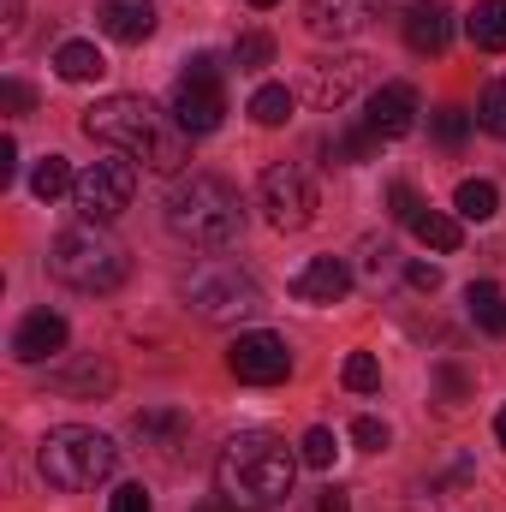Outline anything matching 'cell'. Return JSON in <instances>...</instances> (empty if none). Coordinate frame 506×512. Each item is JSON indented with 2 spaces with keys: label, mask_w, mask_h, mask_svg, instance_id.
Here are the masks:
<instances>
[{
  "label": "cell",
  "mask_w": 506,
  "mask_h": 512,
  "mask_svg": "<svg viewBox=\"0 0 506 512\" xmlns=\"http://www.w3.org/2000/svg\"><path fill=\"white\" fill-rule=\"evenodd\" d=\"M78 126H84V137L108 143L114 155H131L155 173H185V161H191V131L167 126L149 96H102L96 108H84Z\"/></svg>",
  "instance_id": "1"
},
{
  "label": "cell",
  "mask_w": 506,
  "mask_h": 512,
  "mask_svg": "<svg viewBox=\"0 0 506 512\" xmlns=\"http://www.w3.org/2000/svg\"><path fill=\"white\" fill-rule=\"evenodd\" d=\"M298 465H304V459H298L280 435L245 429V435H233V441L221 447V459H215V489H221L227 507H239V512H274L292 495Z\"/></svg>",
  "instance_id": "2"
},
{
  "label": "cell",
  "mask_w": 506,
  "mask_h": 512,
  "mask_svg": "<svg viewBox=\"0 0 506 512\" xmlns=\"http://www.w3.org/2000/svg\"><path fill=\"white\" fill-rule=\"evenodd\" d=\"M167 227L191 251H233L245 233V203L221 173H191L167 191Z\"/></svg>",
  "instance_id": "3"
},
{
  "label": "cell",
  "mask_w": 506,
  "mask_h": 512,
  "mask_svg": "<svg viewBox=\"0 0 506 512\" xmlns=\"http://www.w3.org/2000/svg\"><path fill=\"white\" fill-rule=\"evenodd\" d=\"M36 465H42L48 489H60V495H90L96 483H108V477H114V465H120V447H114L102 429L60 423V429H48V435H42V447H36Z\"/></svg>",
  "instance_id": "4"
},
{
  "label": "cell",
  "mask_w": 506,
  "mask_h": 512,
  "mask_svg": "<svg viewBox=\"0 0 506 512\" xmlns=\"http://www.w3.org/2000/svg\"><path fill=\"white\" fill-rule=\"evenodd\" d=\"M48 274L60 286H72V292H114V286H126L131 256L96 227H66L48 245Z\"/></svg>",
  "instance_id": "5"
},
{
  "label": "cell",
  "mask_w": 506,
  "mask_h": 512,
  "mask_svg": "<svg viewBox=\"0 0 506 512\" xmlns=\"http://www.w3.org/2000/svg\"><path fill=\"white\" fill-rule=\"evenodd\" d=\"M179 292H185L191 316H203V322H215V328L251 322L256 310H262V286H256L245 268H233V262H203V268H191Z\"/></svg>",
  "instance_id": "6"
},
{
  "label": "cell",
  "mask_w": 506,
  "mask_h": 512,
  "mask_svg": "<svg viewBox=\"0 0 506 512\" xmlns=\"http://www.w3.org/2000/svg\"><path fill=\"white\" fill-rule=\"evenodd\" d=\"M227 120V90H221V60L215 54H191L185 78L173 84V126H185L191 137H209Z\"/></svg>",
  "instance_id": "7"
},
{
  "label": "cell",
  "mask_w": 506,
  "mask_h": 512,
  "mask_svg": "<svg viewBox=\"0 0 506 512\" xmlns=\"http://www.w3.org/2000/svg\"><path fill=\"white\" fill-rule=\"evenodd\" d=\"M131 191H137V167L131 155H108V161H90L72 185V209L90 221V227H108L131 209Z\"/></svg>",
  "instance_id": "8"
},
{
  "label": "cell",
  "mask_w": 506,
  "mask_h": 512,
  "mask_svg": "<svg viewBox=\"0 0 506 512\" xmlns=\"http://www.w3.org/2000/svg\"><path fill=\"white\" fill-rule=\"evenodd\" d=\"M256 203H262L274 233H304L316 221V179L298 161H274L262 173V185H256Z\"/></svg>",
  "instance_id": "9"
},
{
  "label": "cell",
  "mask_w": 506,
  "mask_h": 512,
  "mask_svg": "<svg viewBox=\"0 0 506 512\" xmlns=\"http://www.w3.org/2000/svg\"><path fill=\"white\" fill-rule=\"evenodd\" d=\"M370 66H376V60H364V54H328V60H310V66H304V102L322 108V114L346 108V102L370 84Z\"/></svg>",
  "instance_id": "10"
},
{
  "label": "cell",
  "mask_w": 506,
  "mask_h": 512,
  "mask_svg": "<svg viewBox=\"0 0 506 512\" xmlns=\"http://www.w3.org/2000/svg\"><path fill=\"white\" fill-rule=\"evenodd\" d=\"M227 370H233L245 387H274V382H286V376H292V352H286V340H280V334L251 328V334H239V340H233Z\"/></svg>",
  "instance_id": "11"
},
{
  "label": "cell",
  "mask_w": 506,
  "mask_h": 512,
  "mask_svg": "<svg viewBox=\"0 0 506 512\" xmlns=\"http://www.w3.org/2000/svg\"><path fill=\"white\" fill-rule=\"evenodd\" d=\"M66 340H72L66 316H54V310H30V316L12 328V358H18V364H48V358L66 352Z\"/></svg>",
  "instance_id": "12"
},
{
  "label": "cell",
  "mask_w": 506,
  "mask_h": 512,
  "mask_svg": "<svg viewBox=\"0 0 506 512\" xmlns=\"http://www.w3.org/2000/svg\"><path fill=\"white\" fill-rule=\"evenodd\" d=\"M376 18V0H304V30L322 42H346Z\"/></svg>",
  "instance_id": "13"
},
{
  "label": "cell",
  "mask_w": 506,
  "mask_h": 512,
  "mask_svg": "<svg viewBox=\"0 0 506 512\" xmlns=\"http://www.w3.org/2000/svg\"><path fill=\"white\" fill-rule=\"evenodd\" d=\"M346 292H352L346 256H310V262L292 274V298H304V304H340Z\"/></svg>",
  "instance_id": "14"
},
{
  "label": "cell",
  "mask_w": 506,
  "mask_h": 512,
  "mask_svg": "<svg viewBox=\"0 0 506 512\" xmlns=\"http://www.w3.org/2000/svg\"><path fill=\"white\" fill-rule=\"evenodd\" d=\"M364 126L376 131L381 143L405 137V131L417 126V90H411V84H381L376 96H370V114H364Z\"/></svg>",
  "instance_id": "15"
},
{
  "label": "cell",
  "mask_w": 506,
  "mask_h": 512,
  "mask_svg": "<svg viewBox=\"0 0 506 512\" xmlns=\"http://www.w3.org/2000/svg\"><path fill=\"white\" fill-rule=\"evenodd\" d=\"M405 42H411L417 54H441V48L453 42V12H447V0H417V6H405Z\"/></svg>",
  "instance_id": "16"
},
{
  "label": "cell",
  "mask_w": 506,
  "mask_h": 512,
  "mask_svg": "<svg viewBox=\"0 0 506 512\" xmlns=\"http://www.w3.org/2000/svg\"><path fill=\"white\" fill-rule=\"evenodd\" d=\"M102 30L114 36V42H126V48H137V42H149L155 36V0H102Z\"/></svg>",
  "instance_id": "17"
},
{
  "label": "cell",
  "mask_w": 506,
  "mask_h": 512,
  "mask_svg": "<svg viewBox=\"0 0 506 512\" xmlns=\"http://www.w3.org/2000/svg\"><path fill=\"white\" fill-rule=\"evenodd\" d=\"M131 435H137L143 447H155V453H179L185 435H191V417H185V411H137V417H131Z\"/></svg>",
  "instance_id": "18"
},
{
  "label": "cell",
  "mask_w": 506,
  "mask_h": 512,
  "mask_svg": "<svg viewBox=\"0 0 506 512\" xmlns=\"http://www.w3.org/2000/svg\"><path fill=\"white\" fill-rule=\"evenodd\" d=\"M54 72H60L66 84H96V78L108 72V60H102V48H96V42L72 36V42H60V48H54Z\"/></svg>",
  "instance_id": "19"
},
{
  "label": "cell",
  "mask_w": 506,
  "mask_h": 512,
  "mask_svg": "<svg viewBox=\"0 0 506 512\" xmlns=\"http://www.w3.org/2000/svg\"><path fill=\"white\" fill-rule=\"evenodd\" d=\"M465 36L483 54H506V0H477L465 12Z\"/></svg>",
  "instance_id": "20"
},
{
  "label": "cell",
  "mask_w": 506,
  "mask_h": 512,
  "mask_svg": "<svg viewBox=\"0 0 506 512\" xmlns=\"http://www.w3.org/2000/svg\"><path fill=\"white\" fill-rule=\"evenodd\" d=\"M114 364H102V358H84V364H72V370H60L54 387L66 393V399H96V393H114Z\"/></svg>",
  "instance_id": "21"
},
{
  "label": "cell",
  "mask_w": 506,
  "mask_h": 512,
  "mask_svg": "<svg viewBox=\"0 0 506 512\" xmlns=\"http://www.w3.org/2000/svg\"><path fill=\"white\" fill-rule=\"evenodd\" d=\"M465 310H471V322L483 334H506V292L495 280H471L465 286Z\"/></svg>",
  "instance_id": "22"
},
{
  "label": "cell",
  "mask_w": 506,
  "mask_h": 512,
  "mask_svg": "<svg viewBox=\"0 0 506 512\" xmlns=\"http://www.w3.org/2000/svg\"><path fill=\"white\" fill-rule=\"evenodd\" d=\"M453 209H459V221H495L501 215V185L495 179H465L453 191Z\"/></svg>",
  "instance_id": "23"
},
{
  "label": "cell",
  "mask_w": 506,
  "mask_h": 512,
  "mask_svg": "<svg viewBox=\"0 0 506 512\" xmlns=\"http://www.w3.org/2000/svg\"><path fill=\"white\" fill-rule=\"evenodd\" d=\"M411 233H417L429 251H441V256L465 245V227H459V215H441V209H423V215L411 221Z\"/></svg>",
  "instance_id": "24"
},
{
  "label": "cell",
  "mask_w": 506,
  "mask_h": 512,
  "mask_svg": "<svg viewBox=\"0 0 506 512\" xmlns=\"http://www.w3.org/2000/svg\"><path fill=\"white\" fill-rule=\"evenodd\" d=\"M72 185H78V173L66 167V155H42V161H36V173H30V191H36L42 203H54V197H66Z\"/></svg>",
  "instance_id": "25"
},
{
  "label": "cell",
  "mask_w": 506,
  "mask_h": 512,
  "mask_svg": "<svg viewBox=\"0 0 506 512\" xmlns=\"http://www.w3.org/2000/svg\"><path fill=\"white\" fill-rule=\"evenodd\" d=\"M381 149V137L370 126L358 131H340V137H328V167H352V161H370Z\"/></svg>",
  "instance_id": "26"
},
{
  "label": "cell",
  "mask_w": 506,
  "mask_h": 512,
  "mask_svg": "<svg viewBox=\"0 0 506 512\" xmlns=\"http://www.w3.org/2000/svg\"><path fill=\"white\" fill-rule=\"evenodd\" d=\"M292 102H298V96H292V90H286V84H262V90H256L251 96V120L256 126H286V120H292Z\"/></svg>",
  "instance_id": "27"
},
{
  "label": "cell",
  "mask_w": 506,
  "mask_h": 512,
  "mask_svg": "<svg viewBox=\"0 0 506 512\" xmlns=\"http://www.w3.org/2000/svg\"><path fill=\"white\" fill-rule=\"evenodd\" d=\"M268 60H274V36H268V30H245V36L233 42V66H239V72H262Z\"/></svg>",
  "instance_id": "28"
},
{
  "label": "cell",
  "mask_w": 506,
  "mask_h": 512,
  "mask_svg": "<svg viewBox=\"0 0 506 512\" xmlns=\"http://www.w3.org/2000/svg\"><path fill=\"white\" fill-rule=\"evenodd\" d=\"M334 453H340V441H334V429H304V441H298V459L310 465V471H328L334 465Z\"/></svg>",
  "instance_id": "29"
},
{
  "label": "cell",
  "mask_w": 506,
  "mask_h": 512,
  "mask_svg": "<svg viewBox=\"0 0 506 512\" xmlns=\"http://www.w3.org/2000/svg\"><path fill=\"white\" fill-rule=\"evenodd\" d=\"M477 126L506 143V78H495V84L483 90V102H477Z\"/></svg>",
  "instance_id": "30"
},
{
  "label": "cell",
  "mask_w": 506,
  "mask_h": 512,
  "mask_svg": "<svg viewBox=\"0 0 506 512\" xmlns=\"http://www.w3.org/2000/svg\"><path fill=\"white\" fill-rule=\"evenodd\" d=\"M340 382L352 387V393H376V387H381L376 352H352V358H346V370H340Z\"/></svg>",
  "instance_id": "31"
},
{
  "label": "cell",
  "mask_w": 506,
  "mask_h": 512,
  "mask_svg": "<svg viewBox=\"0 0 506 512\" xmlns=\"http://www.w3.org/2000/svg\"><path fill=\"white\" fill-rule=\"evenodd\" d=\"M429 126H435V137H441L447 149H459V143L471 137V114H465V108H435V120H429Z\"/></svg>",
  "instance_id": "32"
},
{
  "label": "cell",
  "mask_w": 506,
  "mask_h": 512,
  "mask_svg": "<svg viewBox=\"0 0 506 512\" xmlns=\"http://www.w3.org/2000/svg\"><path fill=\"white\" fill-rule=\"evenodd\" d=\"M387 215H393V221H405V227L423 215V203H417V191H411L405 179H393V185H387Z\"/></svg>",
  "instance_id": "33"
},
{
  "label": "cell",
  "mask_w": 506,
  "mask_h": 512,
  "mask_svg": "<svg viewBox=\"0 0 506 512\" xmlns=\"http://www.w3.org/2000/svg\"><path fill=\"white\" fill-rule=\"evenodd\" d=\"M352 441H358V453H381L393 435H387V423H381V417H358V423H352Z\"/></svg>",
  "instance_id": "34"
},
{
  "label": "cell",
  "mask_w": 506,
  "mask_h": 512,
  "mask_svg": "<svg viewBox=\"0 0 506 512\" xmlns=\"http://www.w3.org/2000/svg\"><path fill=\"white\" fill-rule=\"evenodd\" d=\"M0 108H6V114H30V108H36V90H30L24 78H6V84H0Z\"/></svg>",
  "instance_id": "35"
},
{
  "label": "cell",
  "mask_w": 506,
  "mask_h": 512,
  "mask_svg": "<svg viewBox=\"0 0 506 512\" xmlns=\"http://www.w3.org/2000/svg\"><path fill=\"white\" fill-rule=\"evenodd\" d=\"M108 512H149V489H143V483H120V489L108 495Z\"/></svg>",
  "instance_id": "36"
},
{
  "label": "cell",
  "mask_w": 506,
  "mask_h": 512,
  "mask_svg": "<svg viewBox=\"0 0 506 512\" xmlns=\"http://www.w3.org/2000/svg\"><path fill=\"white\" fill-rule=\"evenodd\" d=\"M441 405H447V411H459V405H465V376H459V370H447V364H441Z\"/></svg>",
  "instance_id": "37"
},
{
  "label": "cell",
  "mask_w": 506,
  "mask_h": 512,
  "mask_svg": "<svg viewBox=\"0 0 506 512\" xmlns=\"http://www.w3.org/2000/svg\"><path fill=\"white\" fill-rule=\"evenodd\" d=\"M405 280H411L417 292H435V286H441V268H435V262H405Z\"/></svg>",
  "instance_id": "38"
},
{
  "label": "cell",
  "mask_w": 506,
  "mask_h": 512,
  "mask_svg": "<svg viewBox=\"0 0 506 512\" xmlns=\"http://www.w3.org/2000/svg\"><path fill=\"white\" fill-rule=\"evenodd\" d=\"M12 179H18V143L0 137V185H12Z\"/></svg>",
  "instance_id": "39"
},
{
  "label": "cell",
  "mask_w": 506,
  "mask_h": 512,
  "mask_svg": "<svg viewBox=\"0 0 506 512\" xmlns=\"http://www.w3.org/2000/svg\"><path fill=\"white\" fill-rule=\"evenodd\" d=\"M24 24V0H0V36H18Z\"/></svg>",
  "instance_id": "40"
},
{
  "label": "cell",
  "mask_w": 506,
  "mask_h": 512,
  "mask_svg": "<svg viewBox=\"0 0 506 512\" xmlns=\"http://www.w3.org/2000/svg\"><path fill=\"white\" fill-rule=\"evenodd\" d=\"M316 512H352V495H346V489H322Z\"/></svg>",
  "instance_id": "41"
},
{
  "label": "cell",
  "mask_w": 506,
  "mask_h": 512,
  "mask_svg": "<svg viewBox=\"0 0 506 512\" xmlns=\"http://www.w3.org/2000/svg\"><path fill=\"white\" fill-rule=\"evenodd\" d=\"M495 441L506 447V405H501V417H495Z\"/></svg>",
  "instance_id": "42"
},
{
  "label": "cell",
  "mask_w": 506,
  "mask_h": 512,
  "mask_svg": "<svg viewBox=\"0 0 506 512\" xmlns=\"http://www.w3.org/2000/svg\"><path fill=\"white\" fill-rule=\"evenodd\" d=\"M251 6H280V0H251Z\"/></svg>",
  "instance_id": "43"
}]
</instances>
